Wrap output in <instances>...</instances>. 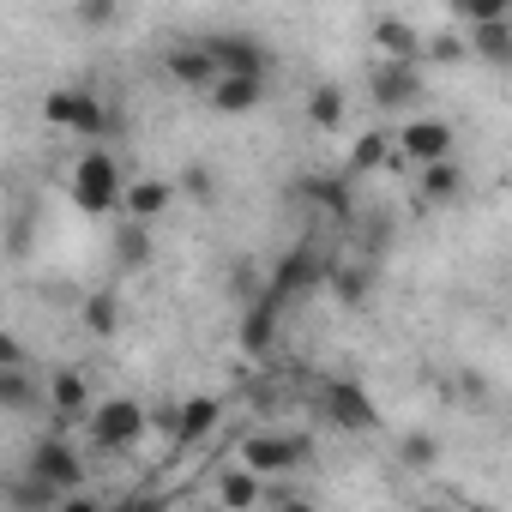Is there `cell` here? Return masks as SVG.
<instances>
[{
	"instance_id": "26",
	"label": "cell",
	"mask_w": 512,
	"mask_h": 512,
	"mask_svg": "<svg viewBox=\"0 0 512 512\" xmlns=\"http://www.w3.org/2000/svg\"><path fill=\"white\" fill-rule=\"evenodd\" d=\"M175 199L211 205V199H217V169H211V163H187V169H181V181H175Z\"/></svg>"
},
{
	"instance_id": "13",
	"label": "cell",
	"mask_w": 512,
	"mask_h": 512,
	"mask_svg": "<svg viewBox=\"0 0 512 512\" xmlns=\"http://www.w3.org/2000/svg\"><path fill=\"white\" fill-rule=\"evenodd\" d=\"M374 49L386 55V61H398V67H422V37H416V25H404V19H374Z\"/></svg>"
},
{
	"instance_id": "33",
	"label": "cell",
	"mask_w": 512,
	"mask_h": 512,
	"mask_svg": "<svg viewBox=\"0 0 512 512\" xmlns=\"http://www.w3.org/2000/svg\"><path fill=\"white\" fill-rule=\"evenodd\" d=\"M470 25H494V19H512V7H506V0H464V7H458Z\"/></svg>"
},
{
	"instance_id": "36",
	"label": "cell",
	"mask_w": 512,
	"mask_h": 512,
	"mask_svg": "<svg viewBox=\"0 0 512 512\" xmlns=\"http://www.w3.org/2000/svg\"><path fill=\"white\" fill-rule=\"evenodd\" d=\"M55 512H109V506H103L97 494H85V488H79V494H61V506H55Z\"/></svg>"
},
{
	"instance_id": "15",
	"label": "cell",
	"mask_w": 512,
	"mask_h": 512,
	"mask_svg": "<svg viewBox=\"0 0 512 512\" xmlns=\"http://www.w3.org/2000/svg\"><path fill=\"white\" fill-rule=\"evenodd\" d=\"M163 67H169L175 85H193V91H211V79H217V67H211V55H205L199 43H175V49L163 55Z\"/></svg>"
},
{
	"instance_id": "1",
	"label": "cell",
	"mask_w": 512,
	"mask_h": 512,
	"mask_svg": "<svg viewBox=\"0 0 512 512\" xmlns=\"http://www.w3.org/2000/svg\"><path fill=\"white\" fill-rule=\"evenodd\" d=\"M85 434H91V452H103V458H121V452H133L145 434H151V422H145V404L139 398H103V404H91V416H85Z\"/></svg>"
},
{
	"instance_id": "37",
	"label": "cell",
	"mask_w": 512,
	"mask_h": 512,
	"mask_svg": "<svg viewBox=\"0 0 512 512\" xmlns=\"http://www.w3.org/2000/svg\"><path fill=\"white\" fill-rule=\"evenodd\" d=\"M272 512H320V506H314V500H302V494H278V500H272Z\"/></svg>"
},
{
	"instance_id": "19",
	"label": "cell",
	"mask_w": 512,
	"mask_h": 512,
	"mask_svg": "<svg viewBox=\"0 0 512 512\" xmlns=\"http://www.w3.org/2000/svg\"><path fill=\"white\" fill-rule=\"evenodd\" d=\"M217 506H223V512H253V506H266V482L235 464V470H223V482H217Z\"/></svg>"
},
{
	"instance_id": "12",
	"label": "cell",
	"mask_w": 512,
	"mask_h": 512,
	"mask_svg": "<svg viewBox=\"0 0 512 512\" xmlns=\"http://www.w3.org/2000/svg\"><path fill=\"white\" fill-rule=\"evenodd\" d=\"M416 193H422L428 205H458V199L470 193V175H464V163H458V157H446V163L416 169Z\"/></svg>"
},
{
	"instance_id": "32",
	"label": "cell",
	"mask_w": 512,
	"mask_h": 512,
	"mask_svg": "<svg viewBox=\"0 0 512 512\" xmlns=\"http://www.w3.org/2000/svg\"><path fill=\"white\" fill-rule=\"evenodd\" d=\"M73 19H79L85 31H109V25L121 19V7H115V0H85V7H79Z\"/></svg>"
},
{
	"instance_id": "5",
	"label": "cell",
	"mask_w": 512,
	"mask_h": 512,
	"mask_svg": "<svg viewBox=\"0 0 512 512\" xmlns=\"http://www.w3.org/2000/svg\"><path fill=\"white\" fill-rule=\"evenodd\" d=\"M452 145H458L452 121H440V115H410V121L392 133V163H416V169H428V163H446Z\"/></svg>"
},
{
	"instance_id": "22",
	"label": "cell",
	"mask_w": 512,
	"mask_h": 512,
	"mask_svg": "<svg viewBox=\"0 0 512 512\" xmlns=\"http://www.w3.org/2000/svg\"><path fill=\"white\" fill-rule=\"evenodd\" d=\"M344 109H350L344 85H314V91H308V127L338 133V127H344Z\"/></svg>"
},
{
	"instance_id": "30",
	"label": "cell",
	"mask_w": 512,
	"mask_h": 512,
	"mask_svg": "<svg viewBox=\"0 0 512 512\" xmlns=\"http://www.w3.org/2000/svg\"><path fill=\"white\" fill-rule=\"evenodd\" d=\"M470 49H464V37L458 31H434V37H422V67L434 61V67H452V61H464Z\"/></svg>"
},
{
	"instance_id": "25",
	"label": "cell",
	"mask_w": 512,
	"mask_h": 512,
	"mask_svg": "<svg viewBox=\"0 0 512 512\" xmlns=\"http://www.w3.org/2000/svg\"><path fill=\"white\" fill-rule=\"evenodd\" d=\"M386 163H392V133L368 127V133L350 145V169H356V175H368V169H386Z\"/></svg>"
},
{
	"instance_id": "8",
	"label": "cell",
	"mask_w": 512,
	"mask_h": 512,
	"mask_svg": "<svg viewBox=\"0 0 512 512\" xmlns=\"http://www.w3.org/2000/svg\"><path fill=\"white\" fill-rule=\"evenodd\" d=\"M25 476L49 482L55 494H79V488H85V458H79V446H73V440L43 434V440L25 452Z\"/></svg>"
},
{
	"instance_id": "2",
	"label": "cell",
	"mask_w": 512,
	"mask_h": 512,
	"mask_svg": "<svg viewBox=\"0 0 512 512\" xmlns=\"http://www.w3.org/2000/svg\"><path fill=\"white\" fill-rule=\"evenodd\" d=\"M73 205H79L85 217H109V211L121 205V163H115L103 145H91V151L73 163Z\"/></svg>"
},
{
	"instance_id": "23",
	"label": "cell",
	"mask_w": 512,
	"mask_h": 512,
	"mask_svg": "<svg viewBox=\"0 0 512 512\" xmlns=\"http://www.w3.org/2000/svg\"><path fill=\"white\" fill-rule=\"evenodd\" d=\"M302 193L314 205H326L332 217H356V199H350V181L344 175H302Z\"/></svg>"
},
{
	"instance_id": "10",
	"label": "cell",
	"mask_w": 512,
	"mask_h": 512,
	"mask_svg": "<svg viewBox=\"0 0 512 512\" xmlns=\"http://www.w3.org/2000/svg\"><path fill=\"white\" fill-rule=\"evenodd\" d=\"M368 97H374L380 109H416V103L428 97V73H422V67L380 61V67L368 73Z\"/></svg>"
},
{
	"instance_id": "21",
	"label": "cell",
	"mask_w": 512,
	"mask_h": 512,
	"mask_svg": "<svg viewBox=\"0 0 512 512\" xmlns=\"http://www.w3.org/2000/svg\"><path fill=\"white\" fill-rule=\"evenodd\" d=\"M79 326H85L91 338H115V332H121V290H91V296L79 302Z\"/></svg>"
},
{
	"instance_id": "18",
	"label": "cell",
	"mask_w": 512,
	"mask_h": 512,
	"mask_svg": "<svg viewBox=\"0 0 512 512\" xmlns=\"http://www.w3.org/2000/svg\"><path fill=\"white\" fill-rule=\"evenodd\" d=\"M464 49L488 67H506L512 61V19H494V25H470L464 31Z\"/></svg>"
},
{
	"instance_id": "20",
	"label": "cell",
	"mask_w": 512,
	"mask_h": 512,
	"mask_svg": "<svg viewBox=\"0 0 512 512\" xmlns=\"http://www.w3.org/2000/svg\"><path fill=\"white\" fill-rule=\"evenodd\" d=\"M0 500H7L13 512H55L61 506V494L49 488V482H37V476H7V482H0Z\"/></svg>"
},
{
	"instance_id": "16",
	"label": "cell",
	"mask_w": 512,
	"mask_h": 512,
	"mask_svg": "<svg viewBox=\"0 0 512 512\" xmlns=\"http://www.w3.org/2000/svg\"><path fill=\"white\" fill-rule=\"evenodd\" d=\"M260 97H266V79H229V73L211 79V109L217 115H247V109H260Z\"/></svg>"
},
{
	"instance_id": "34",
	"label": "cell",
	"mask_w": 512,
	"mask_h": 512,
	"mask_svg": "<svg viewBox=\"0 0 512 512\" xmlns=\"http://www.w3.org/2000/svg\"><path fill=\"white\" fill-rule=\"evenodd\" d=\"M0 368H31L25 338H19V332H7V326H0Z\"/></svg>"
},
{
	"instance_id": "11",
	"label": "cell",
	"mask_w": 512,
	"mask_h": 512,
	"mask_svg": "<svg viewBox=\"0 0 512 512\" xmlns=\"http://www.w3.org/2000/svg\"><path fill=\"white\" fill-rule=\"evenodd\" d=\"M175 205V181H163V175H139V181H121V223H157L163 211Z\"/></svg>"
},
{
	"instance_id": "7",
	"label": "cell",
	"mask_w": 512,
	"mask_h": 512,
	"mask_svg": "<svg viewBox=\"0 0 512 512\" xmlns=\"http://www.w3.org/2000/svg\"><path fill=\"white\" fill-rule=\"evenodd\" d=\"M302 464H308L302 434H241V470H253L260 482H278V476H290Z\"/></svg>"
},
{
	"instance_id": "35",
	"label": "cell",
	"mask_w": 512,
	"mask_h": 512,
	"mask_svg": "<svg viewBox=\"0 0 512 512\" xmlns=\"http://www.w3.org/2000/svg\"><path fill=\"white\" fill-rule=\"evenodd\" d=\"M109 512H169V500H163V494H127V500L109 506Z\"/></svg>"
},
{
	"instance_id": "6",
	"label": "cell",
	"mask_w": 512,
	"mask_h": 512,
	"mask_svg": "<svg viewBox=\"0 0 512 512\" xmlns=\"http://www.w3.org/2000/svg\"><path fill=\"white\" fill-rule=\"evenodd\" d=\"M43 404H49V434H73V428H85V416H91V374L85 368H55L49 380H43Z\"/></svg>"
},
{
	"instance_id": "9",
	"label": "cell",
	"mask_w": 512,
	"mask_h": 512,
	"mask_svg": "<svg viewBox=\"0 0 512 512\" xmlns=\"http://www.w3.org/2000/svg\"><path fill=\"white\" fill-rule=\"evenodd\" d=\"M320 404H326V416H332L338 428H374V422H380V410H374L368 386H362V380H350V374L320 380Z\"/></svg>"
},
{
	"instance_id": "29",
	"label": "cell",
	"mask_w": 512,
	"mask_h": 512,
	"mask_svg": "<svg viewBox=\"0 0 512 512\" xmlns=\"http://www.w3.org/2000/svg\"><path fill=\"white\" fill-rule=\"evenodd\" d=\"M398 464L404 470H434L440 464V440L434 434H404L398 440Z\"/></svg>"
},
{
	"instance_id": "4",
	"label": "cell",
	"mask_w": 512,
	"mask_h": 512,
	"mask_svg": "<svg viewBox=\"0 0 512 512\" xmlns=\"http://www.w3.org/2000/svg\"><path fill=\"white\" fill-rule=\"evenodd\" d=\"M199 49H205V55H211V67H217V73H229V79H266V73L278 67V55H272L260 37H247V31L199 37Z\"/></svg>"
},
{
	"instance_id": "38",
	"label": "cell",
	"mask_w": 512,
	"mask_h": 512,
	"mask_svg": "<svg viewBox=\"0 0 512 512\" xmlns=\"http://www.w3.org/2000/svg\"><path fill=\"white\" fill-rule=\"evenodd\" d=\"M410 512H452V506H440V500H416Z\"/></svg>"
},
{
	"instance_id": "24",
	"label": "cell",
	"mask_w": 512,
	"mask_h": 512,
	"mask_svg": "<svg viewBox=\"0 0 512 512\" xmlns=\"http://www.w3.org/2000/svg\"><path fill=\"white\" fill-rule=\"evenodd\" d=\"M115 266L121 272H145L151 266V229L145 223H121L115 229Z\"/></svg>"
},
{
	"instance_id": "31",
	"label": "cell",
	"mask_w": 512,
	"mask_h": 512,
	"mask_svg": "<svg viewBox=\"0 0 512 512\" xmlns=\"http://www.w3.org/2000/svg\"><path fill=\"white\" fill-rule=\"evenodd\" d=\"M73 97H79L73 85H55V91L43 97V121H49V127H67V121H73Z\"/></svg>"
},
{
	"instance_id": "14",
	"label": "cell",
	"mask_w": 512,
	"mask_h": 512,
	"mask_svg": "<svg viewBox=\"0 0 512 512\" xmlns=\"http://www.w3.org/2000/svg\"><path fill=\"white\" fill-rule=\"evenodd\" d=\"M217 416H223L217 398H205V392H199V398H181V404H175V434H169V440H175V446H193V440H205V434L217 428Z\"/></svg>"
},
{
	"instance_id": "3",
	"label": "cell",
	"mask_w": 512,
	"mask_h": 512,
	"mask_svg": "<svg viewBox=\"0 0 512 512\" xmlns=\"http://www.w3.org/2000/svg\"><path fill=\"white\" fill-rule=\"evenodd\" d=\"M326 284V266L314 260V247H296V253H284V260L272 266V278H266V290L253 296V308H266V314H284L302 290H320Z\"/></svg>"
},
{
	"instance_id": "27",
	"label": "cell",
	"mask_w": 512,
	"mask_h": 512,
	"mask_svg": "<svg viewBox=\"0 0 512 512\" xmlns=\"http://www.w3.org/2000/svg\"><path fill=\"white\" fill-rule=\"evenodd\" d=\"M272 332H278V314L247 308V320H241V344H247V356H266V350H272Z\"/></svg>"
},
{
	"instance_id": "17",
	"label": "cell",
	"mask_w": 512,
	"mask_h": 512,
	"mask_svg": "<svg viewBox=\"0 0 512 512\" xmlns=\"http://www.w3.org/2000/svg\"><path fill=\"white\" fill-rule=\"evenodd\" d=\"M43 404V380L31 368H0V410L7 416H31Z\"/></svg>"
},
{
	"instance_id": "28",
	"label": "cell",
	"mask_w": 512,
	"mask_h": 512,
	"mask_svg": "<svg viewBox=\"0 0 512 512\" xmlns=\"http://www.w3.org/2000/svg\"><path fill=\"white\" fill-rule=\"evenodd\" d=\"M326 284H332V296L344 308H362L368 302V272L362 266H338V272H326Z\"/></svg>"
}]
</instances>
